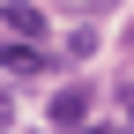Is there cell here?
<instances>
[{
    "instance_id": "6",
    "label": "cell",
    "mask_w": 134,
    "mask_h": 134,
    "mask_svg": "<svg viewBox=\"0 0 134 134\" xmlns=\"http://www.w3.org/2000/svg\"><path fill=\"white\" fill-rule=\"evenodd\" d=\"M75 134H119V127H104V119H97V127H90V119H82V127H75Z\"/></svg>"
},
{
    "instance_id": "2",
    "label": "cell",
    "mask_w": 134,
    "mask_h": 134,
    "mask_svg": "<svg viewBox=\"0 0 134 134\" xmlns=\"http://www.w3.org/2000/svg\"><path fill=\"white\" fill-rule=\"evenodd\" d=\"M90 104H97V90H90V82H67V90H52V127H60V134H75L82 119H90Z\"/></svg>"
},
{
    "instance_id": "1",
    "label": "cell",
    "mask_w": 134,
    "mask_h": 134,
    "mask_svg": "<svg viewBox=\"0 0 134 134\" xmlns=\"http://www.w3.org/2000/svg\"><path fill=\"white\" fill-rule=\"evenodd\" d=\"M0 67H8L15 82H30V75H52V45H45V37H8V45H0Z\"/></svg>"
},
{
    "instance_id": "5",
    "label": "cell",
    "mask_w": 134,
    "mask_h": 134,
    "mask_svg": "<svg viewBox=\"0 0 134 134\" xmlns=\"http://www.w3.org/2000/svg\"><path fill=\"white\" fill-rule=\"evenodd\" d=\"M8 127H15V97L0 90V134H8Z\"/></svg>"
},
{
    "instance_id": "4",
    "label": "cell",
    "mask_w": 134,
    "mask_h": 134,
    "mask_svg": "<svg viewBox=\"0 0 134 134\" xmlns=\"http://www.w3.org/2000/svg\"><path fill=\"white\" fill-rule=\"evenodd\" d=\"M97 52V30L90 23H82V30H67V45H60V60H90Z\"/></svg>"
},
{
    "instance_id": "3",
    "label": "cell",
    "mask_w": 134,
    "mask_h": 134,
    "mask_svg": "<svg viewBox=\"0 0 134 134\" xmlns=\"http://www.w3.org/2000/svg\"><path fill=\"white\" fill-rule=\"evenodd\" d=\"M0 30H8V37H45L52 15H45L37 0H0Z\"/></svg>"
}]
</instances>
